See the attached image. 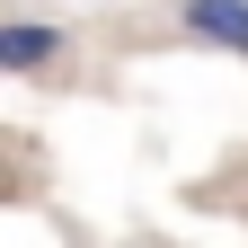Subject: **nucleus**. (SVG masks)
<instances>
[{
	"mask_svg": "<svg viewBox=\"0 0 248 248\" xmlns=\"http://www.w3.org/2000/svg\"><path fill=\"white\" fill-rule=\"evenodd\" d=\"M71 45H80V27L62 9H36V0L0 9V80H53L71 62Z\"/></svg>",
	"mask_w": 248,
	"mask_h": 248,
	"instance_id": "obj_1",
	"label": "nucleus"
},
{
	"mask_svg": "<svg viewBox=\"0 0 248 248\" xmlns=\"http://www.w3.org/2000/svg\"><path fill=\"white\" fill-rule=\"evenodd\" d=\"M169 36L195 45V53L248 62V0H169Z\"/></svg>",
	"mask_w": 248,
	"mask_h": 248,
	"instance_id": "obj_2",
	"label": "nucleus"
}]
</instances>
